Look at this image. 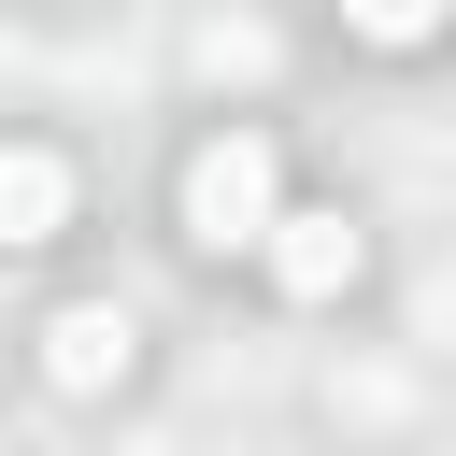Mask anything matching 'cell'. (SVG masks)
Masks as SVG:
<instances>
[{"label":"cell","instance_id":"obj_2","mask_svg":"<svg viewBox=\"0 0 456 456\" xmlns=\"http://www.w3.org/2000/svg\"><path fill=\"white\" fill-rule=\"evenodd\" d=\"M256 256H271L285 299H342V285H356V228H342V214H271Z\"/></svg>","mask_w":456,"mask_h":456},{"label":"cell","instance_id":"obj_1","mask_svg":"<svg viewBox=\"0 0 456 456\" xmlns=\"http://www.w3.org/2000/svg\"><path fill=\"white\" fill-rule=\"evenodd\" d=\"M271 214H285V171H271V142H256V128H228V142H200V157H185V242L242 256V242H271Z\"/></svg>","mask_w":456,"mask_h":456},{"label":"cell","instance_id":"obj_3","mask_svg":"<svg viewBox=\"0 0 456 456\" xmlns=\"http://www.w3.org/2000/svg\"><path fill=\"white\" fill-rule=\"evenodd\" d=\"M57 214H71V171L43 142H14L0 157V242H57Z\"/></svg>","mask_w":456,"mask_h":456},{"label":"cell","instance_id":"obj_5","mask_svg":"<svg viewBox=\"0 0 456 456\" xmlns=\"http://www.w3.org/2000/svg\"><path fill=\"white\" fill-rule=\"evenodd\" d=\"M342 28H356V43H428L442 0H342Z\"/></svg>","mask_w":456,"mask_h":456},{"label":"cell","instance_id":"obj_4","mask_svg":"<svg viewBox=\"0 0 456 456\" xmlns=\"http://www.w3.org/2000/svg\"><path fill=\"white\" fill-rule=\"evenodd\" d=\"M43 370H57L71 399H86V385H114V370H128V314H100V299H86V314H57V328H43Z\"/></svg>","mask_w":456,"mask_h":456}]
</instances>
